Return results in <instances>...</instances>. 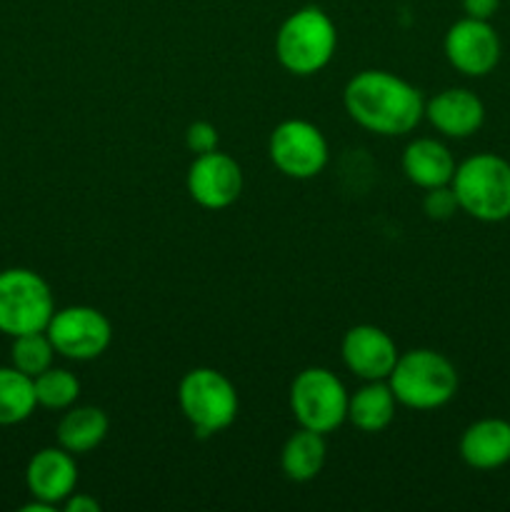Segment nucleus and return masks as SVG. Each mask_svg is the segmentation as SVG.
<instances>
[{
    "mask_svg": "<svg viewBox=\"0 0 510 512\" xmlns=\"http://www.w3.org/2000/svg\"><path fill=\"white\" fill-rule=\"evenodd\" d=\"M343 103L360 128L385 138L408 135L425 118L420 90L388 70L353 75L343 90Z\"/></svg>",
    "mask_w": 510,
    "mask_h": 512,
    "instance_id": "obj_1",
    "label": "nucleus"
},
{
    "mask_svg": "<svg viewBox=\"0 0 510 512\" xmlns=\"http://www.w3.org/2000/svg\"><path fill=\"white\" fill-rule=\"evenodd\" d=\"M338 48V30L330 15L318 5L295 10L275 35V55L288 73L308 78L320 73L333 60Z\"/></svg>",
    "mask_w": 510,
    "mask_h": 512,
    "instance_id": "obj_2",
    "label": "nucleus"
},
{
    "mask_svg": "<svg viewBox=\"0 0 510 512\" xmlns=\"http://www.w3.org/2000/svg\"><path fill=\"white\" fill-rule=\"evenodd\" d=\"M458 370L430 348H415L398 355L388 385L395 400L413 410H438L448 405L458 393Z\"/></svg>",
    "mask_w": 510,
    "mask_h": 512,
    "instance_id": "obj_3",
    "label": "nucleus"
},
{
    "mask_svg": "<svg viewBox=\"0 0 510 512\" xmlns=\"http://www.w3.org/2000/svg\"><path fill=\"white\" fill-rule=\"evenodd\" d=\"M463 213L480 223H503L510 218V163L495 153L470 155L455 168L450 180Z\"/></svg>",
    "mask_w": 510,
    "mask_h": 512,
    "instance_id": "obj_4",
    "label": "nucleus"
},
{
    "mask_svg": "<svg viewBox=\"0 0 510 512\" xmlns=\"http://www.w3.org/2000/svg\"><path fill=\"white\" fill-rule=\"evenodd\" d=\"M178 403L200 438L223 433L238 418L235 385L215 368L188 370L178 385Z\"/></svg>",
    "mask_w": 510,
    "mask_h": 512,
    "instance_id": "obj_5",
    "label": "nucleus"
},
{
    "mask_svg": "<svg viewBox=\"0 0 510 512\" xmlns=\"http://www.w3.org/2000/svg\"><path fill=\"white\" fill-rule=\"evenodd\" d=\"M55 313L53 290L28 268L0 270V333L18 338L48 328Z\"/></svg>",
    "mask_w": 510,
    "mask_h": 512,
    "instance_id": "obj_6",
    "label": "nucleus"
},
{
    "mask_svg": "<svg viewBox=\"0 0 510 512\" xmlns=\"http://www.w3.org/2000/svg\"><path fill=\"white\" fill-rule=\"evenodd\" d=\"M348 390L328 368H305L290 385V410L300 428L333 433L348 420Z\"/></svg>",
    "mask_w": 510,
    "mask_h": 512,
    "instance_id": "obj_7",
    "label": "nucleus"
},
{
    "mask_svg": "<svg viewBox=\"0 0 510 512\" xmlns=\"http://www.w3.org/2000/svg\"><path fill=\"white\" fill-rule=\"evenodd\" d=\"M268 155L275 168L293 180H310L328 165V140L308 120H283L270 133Z\"/></svg>",
    "mask_w": 510,
    "mask_h": 512,
    "instance_id": "obj_8",
    "label": "nucleus"
},
{
    "mask_svg": "<svg viewBox=\"0 0 510 512\" xmlns=\"http://www.w3.org/2000/svg\"><path fill=\"white\" fill-rule=\"evenodd\" d=\"M45 333L55 353L68 360H80V363L100 358L113 340L110 320L90 305H70V308L55 310Z\"/></svg>",
    "mask_w": 510,
    "mask_h": 512,
    "instance_id": "obj_9",
    "label": "nucleus"
},
{
    "mask_svg": "<svg viewBox=\"0 0 510 512\" xmlns=\"http://www.w3.org/2000/svg\"><path fill=\"white\" fill-rule=\"evenodd\" d=\"M443 50L448 63L458 73L468 75V78H483V75L493 73L495 65L500 63L503 45H500V38L493 25H490V20L465 15L463 20L448 28Z\"/></svg>",
    "mask_w": 510,
    "mask_h": 512,
    "instance_id": "obj_10",
    "label": "nucleus"
},
{
    "mask_svg": "<svg viewBox=\"0 0 510 512\" xmlns=\"http://www.w3.org/2000/svg\"><path fill=\"white\" fill-rule=\"evenodd\" d=\"M188 193L200 208L225 210L243 193V170L230 155L220 150L195 155L188 168Z\"/></svg>",
    "mask_w": 510,
    "mask_h": 512,
    "instance_id": "obj_11",
    "label": "nucleus"
},
{
    "mask_svg": "<svg viewBox=\"0 0 510 512\" xmlns=\"http://www.w3.org/2000/svg\"><path fill=\"white\" fill-rule=\"evenodd\" d=\"M343 363L363 380H388L398 363V345L378 325H355L343 335Z\"/></svg>",
    "mask_w": 510,
    "mask_h": 512,
    "instance_id": "obj_12",
    "label": "nucleus"
},
{
    "mask_svg": "<svg viewBox=\"0 0 510 512\" xmlns=\"http://www.w3.org/2000/svg\"><path fill=\"white\" fill-rule=\"evenodd\" d=\"M25 485L35 500L48 505H60L75 493L78 485V465L75 455L65 448H43L28 460L25 468Z\"/></svg>",
    "mask_w": 510,
    "mask_h": 512,
    "instance_id": "obj_13",
    "label": "nucleus"
},
{
    "mask_svg": "<svg viewBox=\"0 0 510 512\" xmlns=\"http://www.w3.org/2000/svg\"><path fill=\"white\" fill-rule=\"evenodd\" d=\"M425 118L448 138H470L483 128L485 105L473 90L448 88L425 103Z\"/></svg>",
    "mask_w": 510,
    "mask_h": 512,
    "instance_id": "obj_14",
    "label": "nucleus"
},
{
    "mask_svg": "<svg viewBox=\"0 0 510 512\" xmlns=\"http://www.w3.org/2000/svg\"><path fill=\"white\" fill-rule=\"evenodd\" d=\"M460 458L473 470H498L510 463V423L503 418L475 420L460 435Z\"/></svg>",
    "mask_w": 510,
    "mask_h": 512,
    "instance_id": "obj_15",
    "label": "nucleus"
},
{
    "mask_svg": "<svg viewBox=\"0 0 510 512\" xmlns=\"http://www.w3.org/2000/svg\"><path fill=\"white\" fill-rule=\"evenodd\" d=\"M455 160L448 145L435 138H415L403 153V173L418 188L430 190L450 185L455 175Z\"/></svg>",
    "mask_w": 510,
    "mask_h": 512,
    "instance_id": "obj_16",
    "label": "nucleus"
},
{
    "mask_svg": "<svg viewBox=\"0 0 510 512\" xmlns=\"http://www.w3.org/2000/svg\"><path fill=\"white\" fill-rule=\"evenodd\" d=\"M395 400L393 390L383 380H368L363 388L348 400V420L360 433H383L395 420Z\"/></svg>",
    "mask_w": 510,
    "mask_h": 512,
    "instance_id": "obj_17",
    "label": "nucleus"
},
{
    "mask_svg": "<svg viewBox=\"0 0 510 512\" xmlns=\"http://www.w3.org/2000/svg\"><path fill=\"white\" fill-rule=\"evenodd\" d=\"M108 415L105 410L83 405V408H68V413L58 423V445L73 455L93 453L108 435Z\"/></svg>",
    "mask_w": 510,
    "mask_h": 512,
    "instance_id": "obj_18",
    "label": "nucleus"
},
{
    "mask_svg": "<svg viewBox=\"0 0 510 512\" xmlns=\"http://www.w3.org/2000/svg\"><path fill=\"white\" fill-rule=\"evenodd\" d=\"M325 465V435L315 430L300 428L298 433L285 440L280 450V468L285 478L293 483H308L318 478V473Z\"/></svg>",
    "mask_w": 510,
    "mask_h": 512,
    "instance_id": "obj_19",
    "label": "nucleus"
},
{
    "mask_svg": "<svg viewBox=\"0 0 510 512\" xmlns=\"http://www.w3.org/2000/svg\"><path fill=\"white\" fill-rule=\"evenodd\" d=\"M38 408L33 378L18 368H0V425H18Z\"/></svg>",
    "mask_w": 510,
    "mask_h": 512,
    "instance_id": "obj_20",
    "label": "nucleus"
},
{
    "mask_svg": "<svg viewBox=\"0 0 510 512\" xmlns=\"http://www.w3.org/2000/svg\"><path fill=\"white\" fill-rule=\"evenodd\" d=\"M55 348L50 343L48 333L40 330V333H25L13 338V348H10V363L13 368H18L20 373L35 375L45 373L48 368H53V358H55Z\"/></svg>",
    "mask_w": 510,
    "mask_h": 512,
    "instance_id": "obj_21",
    "label": "nucleus"
},
{
    "mask_svg": "<svg viewBox=\"0 0 510 512\" xmlns=\"http://www.w3.org/2000/svg\"><path fill=\"white\" fill-rule=\"evenodd\" d=\"M35 398L38 405L48 410H68L80 395V380L70 370L48 368L45 373L35 375Z\"/></svg>",
    "mask_w": 510,
    "mask_h": 512,
    "instance_id": "obj_22",
    "label": "nucleus"
},
{
    "mask_svg": "<svg viewBox=\"0 0 510 512\" xmlns=\"http://www.w3.org/2000/svg\"><path fill=\"white\" fill-rule=\"evenodd\" d=\"M423 210L430 220H450L460 210L458 198H455L450 185L430 188L423 198Z\"/></svg>",
    "mask_w": 510,
    "mask_h": 512,
    "instance_id": "obj_23",
    "label": "nucleus"
},
{
    "mask_svg": "<svg viewBox=\"0 0 510 512\" xmlns=\"http://www.w3.org/2000/svg\"><path fill=\"white\" fill-rule=\"evenodd\" d=\"M185 145L193 155L210 153V150H218V130L215 125H210L208 120H195L185 130Z\"/></svg>",
    "mask_w": 510,
    "mask_h": 512,
    "instance_id": "obj_24",
    "label": "nucleus"
},
{
    "mask_svg": "<svg viewBox=\"0 0 510 512\" xmlns=\"http://www.w3.org/2000/svg\"><path fill=\"white\" fill-rule=\"evenodd\" d=\"M468 18L490 20L500 8V0H460Z\"/></svg>",
    "mask_w": 510,
    "mask_h": 512,
    "instance_id": "obj_25",
    "label": "nucleus"
},
{
    "mask_svg": "<svg viewBox=\"0 0 510 512\" xmlns=\"http://www.w3.org/2000/svg\"><path fill=\"white\" fill-rule=\"evenodd\" d=\"M65 510L68 512H98L100 510V503L95 498H90V495H70L68 500H65Z\"/></svg>",
    "mask_w": 510,
    "mask_h": 512,
    "instance_id": "obj_26",
    "label": "nucleus"
}]
</instances>
